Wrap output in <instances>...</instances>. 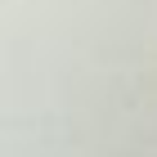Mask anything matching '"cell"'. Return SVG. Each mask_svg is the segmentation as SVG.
<instances>
[{
    "label": "cell",
    "instance_id": "6da1fadb",
    "mask_svg": "<svg viewBox=\"0 0 157 157\" xmlns=\"http://www.w3.org/2000/svg\"><path fill=\"white\" fill-rule=\"evenodd\" d=\"M36 157H40V139H36Z\"/></svg>",
    "mask_w": 157,
    "mask_h": 157
}]
</instances>
